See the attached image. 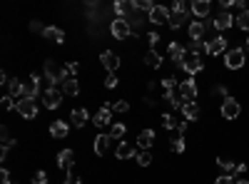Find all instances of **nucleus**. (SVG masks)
Masks as SVG:
<instances>
[{
    "label": "nucleus",
    "mask_w": 249,
    "mask_h": 184,
    "mask_svg": "<svg viewBox=\"0 0 249 184\" xmlns=\"http://www.w3.org/2000/svg\"><path fill=\"white\" fill-rule=\"evenodd\" d=\"M43 72H45V77L53 83V87H55V85H65V80H70V75L65 72V67L55 65V60H45Z\"/></svg>",
    "instance_id": "1"
},
{
    "label": "nucleus",
    "mask_w": 249,
    "mask_h": 184,
    "mask_svg": "<svg viewBox=\"0 0 249 184\" xmlns=\"http://www.w3.org/2000/svg\"><path fill=\"white\" fill-rule=\"evenodd\" d=\"M247 63V50L244 48H232L224 52V67L227 70H242Z\"/></svg>",
    "instance_id": "2"
},
{
    "label": "nucleus",
    "mask_w": 249,
    "mask_h": 184,
    "mask_svg": "<svg viewBox=\"0 0 249 184\" xmlns=\"http://www.w3.org/2000/svg\"><path fill=\"white\" fill-rule=\"evenodd\" d=\"M179 97L187 100V102H197V97H199V87H197V83H195V77L182 80V83H179Z\"/></svg>",
    "instance_id": "3"
},
{
    "label": "nucleus",
    "mask_w": 249,
    "mask_h": 184,
    "mask_svg": "<svg viewBox=\"0 0 249 184\" xmlns=\"http://www.w3.org/2000/svg\"><path fill=\"white\" fill-rule=\"evenodd\" d=\"M222 117L224 119H237L239 115H242V105H239V100H234V97H227V100H222Z\"/></svg>",
    "instance_id": "4"
},
{
    "label": "nucleus",
    "mask_w": 249,
    "mask_h": 184,
    "mask_svg": "<svg viewBox=\"0 0 249 184\" xmlns=\"http://www.w3.org/2000/svg\"><path fill=\"white\" fill-rule=\"evenodd\" d=\"M15 112H18L20 117H25V119H35V117H37V105H35V100H25V97H20V100H18Z\"/></svg>",
    "instance_id": "5"
},
{
    "label": "nucleus",
    "mask_w": 249,
    "mask_h": 184,
    "mask_svg": "<svg viewBox=\"0 0 249 184\" xmlns=\"http://www.w3.org/2000/svg\"><path fill=\"white\" fill-rule=\"evenodd\" d=\"M110 33L115 35V40H127L132 35V28L127 20H122V17H115L112 20V25H110Z\"/></svg>",
    "instance_id": "6"
},
{
    "label": "nucleus",
    "mask_w": 249,
    "mask_h": 184,
    "mask_svg": "<svg viewBox=\"0 0 249 184\" xmlns=\"http://www.w3.org/2000/svg\"><path fill=\"white\" fill-rule=\"evenodd\" d=\"M227 52V37L224 35H214L207 40V55L210 57H217V55H224Z\"/></svg>",
    "instance_id": "7"
},
{
    "label": "nucleus",
    "mask_w": 249,
    "mask_h": 184,
    "mask_svg": "<svg viewBox=\"0 0 249 184\" xmlns=\"http://www.w3.org/2000/svg\"><path fill=\"white\" fill-rule=\"evenodd\" d=\"M170 17H172V13H170V8H164V5H155L152 13L147 15V20L155 23V25H164V23L170 25Z\"/></svg>",
    "instance_id": "8"
},
{
    "label": "nucleus",
    "mask_w": 249,
    "mask_h": 184,
    "mask_svg": "<svg viewBox=\"0 0 249 184\" xmlns=\"http://www.w3.org/2000/svg\"><path fill=\"white\" fill-rule=\"evenodd\" d=\"M43 105H45L48 110H57V107L62 105V92H60L57 87H48V90L43 92Z\"/></svg>",
    "instance_id": "9"
},
{
    "label": "nucleus",
    "mask_w": 249,
    "mask_h": 184,
    "mask_svg": "<svg viewBox=\"0 0 249 184\" xmlns=\"http://www.w3.org/2000/svg\"><path fill=\"white\" fill-rule=\"evenodd\" d=\"M234 15L230 13V10H219L217 15H214V30H219V33H224V30H230L232 25H234Z\"/></svg>",
    "instance_id": "10"
},
{
    "label": "nucleus",
    "mask_w": 249,
    "mask_h": 184,
    "mask_svg": "<svg viewBox=\"0 0 249 184\" xmlns=\"http://www.w3.org/2000/svg\"><path fill=\"white\" fill-rule=\"evenodd\" d=\"M182 70H184L187 75H190V77H195L197 72H202V70H204V60H202V57H195V55H187Z\"/></svg>",
    "instance_id": "11"
},
{
    "label": "nucleus",
    "mask_w": 249,
    "mask_h": 184,
    "mask_svg": "<svg viewBox=\"0 0 249 184\" xmlns=\"http://www.w3.org/2000/svg\"><path fill=\"white\" fill-rule=\"evenodd\" d=\"M167 52H170V60H172V63H175L177 67H182V65H184V60H187V48H182L179 43H170Z\"/></svg>",
    "instance_id": "12"
},
{
    "label": "nucleus",
    "mask_w": 249,
    "mask_h": 184,
    "mask_svg": "<svg viewBox=\"0 0 249 184\" xmlns=\"http://www.w3.org/2000/svg\"><path fill=\"white\" fill-rule=\"evenodd\" d=\"M187 33H190L192 43H195V40H204V35H207L204 20H190V28H187Z\"/></svg>",
    "instance_id": "13"
},
{
    "label": "nucleus",
    "mask_w": 249,
    "mask_h": 184,
    "mask_svg": "<svg viewBox=\"0 0 249 184\" xmlns=\"http://www.w3.org/2000/svg\"><path fill=\"white\" fill-rule=\"evenodd\" d=\"M100 60H102V65H105V70L110 72V75H115V70L120 67V57L112 52V50H105L100 55Z\"/></svg>",
    "instance_id": "14"
},
{
    "label": "nucleus",
    "mask_w": 249,
    "mask_h": 184,
    "mask_svg": "<svg viewBox=\"0 0 249 184\" xmlns=\"http://www.w3.org/2000/svg\"><path fill=\"white\" fill-rule=\"evenodd\" d=\"M110 145H112V137L110 134H97L95 137V154L97 157H105L110 152Z\"/></svg>",
    "instance_id": "15"
},
{
    "label": "nucleus",
    "mask_w": 249,
    "mask_h": 184,
    "mask_svg": "<svg viewBox=\"0 0 249 184\" xmlns=\"http://www.w3.org/2000/svg\"><path fill=\"white\" fill-rule=\"evenodd\" d=\"M72 165H75V150H62V152L57 154V167L65 169V172H70Z\"/></svg>",
    "instance_id": "16"
},
{
    "label": "nucleus",
    "mask_w": 249,
    "mask_h": 184,
    "mask_svg": "<svg viewBox=\"0 0 249 184\" xmlns=\"http://www.w3.org/2000/svg\"><path fill=\"white\" fill-rule=\"evenodd\" d=\"M37 95H40V75L33 72V75H30V85L23 87V97H25V100H35Z\"/></svg>",
    "instance_id": "17"
},
{
    "label": "nucleus",
    "mask_w": 249,
    "mask_h": 184,
    "mask_svg": "<svg viewBox=\"0 0 249 184\" xmlns=\"http://www.w3.org/2000/svg\"><path fill=\"white\" fill-rule=\"evenodd\" d=\"M210 13H212V3H210V0H195V3H192V15L195 17L204 20Z\"/></svg>",
    "instance_id": "18"
},
{
    "label": "nucleus",
    "mask_w": 249,
    "mask_h": 184,
    "mask_svg": "<svg viewBox=\"0 0 249 184\" xmlns=\"http://www.w3.org/2000/svg\"><path fill=\"white\" fill-rule=\"evenodd\" d=\"M110 122H112V107H110V105H105L102 110L95 112V125H97V127H107Z\"/></svg>",
    "instance_id": "19"
},
{
    "label": "nucleus",
    "mask_w": 249,
    "mask_h": 184,
    "mask_svg": "<svg viewBox=\"0 0 249 184\" xmlns=\"http://www.w3.org/2000/svg\"><path fill=\"white\" fill-rule=\"evenodd\" d=\"M68 132H70V127H68V122H65V119H55L53 125H50V134H53L55 139H65Z\"/></svg>",
    "instance_id": "20"
},
{
    "label": "nucleus",
    "mask_w": 249,
    "mask_h": 184,
    "mask_svg": "<svg viewBox=\"0 0 249 184\" xmlns=\"http://www.w3.org/2000/svg\"><path fill=\"white\" fill-rule=\"evenodd\" d=\"M182 115H184L187 122H197L199 119V105H197V102H184Z\"/></svg>",
    "instance_id": "21"
},
{
    "label": "nucleus",
    "mask_w": 249,
    "mask_h": 184,
    "mask_svg": "<svg viewBox=\"0 0 249 184\" xmlns=\"http://www.w3.org/2000/svg\"><path fill=\"white\" fill-rule=\"evenodd\" d=\"M155 145V130H142L140 137H137V147L142 150H150Z\"/></svg>",
    "instance_id": "22"
},
{
    "label": "nucleus",
    "mask_w": 249,
    "mask_h": 184,
    "mask_svg": "<svg viewBox=\"0 0 249 184\" xmlns=\"http://www.w3.org/2000/svg\"><path fill=\"white\" fill-rule=\"evenodd\" d=\"M43 37L50 40V43H57V45L65 43V33H62L60 28H55V25H53V28H45V30H43Z\"/></svg>",
    "instance_id": "23"
},
{
    "label": "nucleus",
    "mask_w": 249,
    "mask_h": 184,
    "mask_svg": "<svg viewBox=\"0 0 249 184\" xmlns=\"http://www.w3.org/2000/svg\"><path fill=\"white\" fill-rule=\"evenodd\" d=\"M70 119H72V125L75 127H85L88 125V119H90V112L88 110H72V115H70Z\"/></svg>",
    "instance_id": "24"
},
{
    "label": "nucleus",
    "mask_w": 249,
    "mask_h": 184,
    "mask_svg": "<svg viewBox=\"0 0 249 184\" xmlns=\"http://www.w3.org/2000/svg\"><path fill=\"white\" fill-rule=\"evenodd\" d=\"M115 157H117V159H130V157H135V147L130 145V142H120Z\"/></svg>",
    "instance_id": "25"
},
{
    "label": "nucleus",
    "mask_w": 249,
    "mask_h": 184,
    "mask_svg": "<svg viewBox=\"0 0 249 184\" xmlns=\"http://www.w3.org/2000/svg\"><path fill=\"white\" fill-rule=\"evenodd\" d=\"M187 52H192L195 57H202V55H207V40H195V43H190Z\"/></svg>",
    "instance_id": "26"
},
{
    "label": "nucleus",
    "mask_w": 249,
    "mask_h": 184,
    "mask_svg": "<svg viewBox=\"0 0 249 184\" xmlns=\"http://www.w3.org/2000/svg\"><path fill=\"white\" fill-rule=\"evenodd\" d=\"M187 20H190V13H172V17H170V28L172 30H179Z\"/></svg>",
    "instance_id": "27"
},
{
    "label": "nucleus",
    "mask_w": 249,
    "mask_h": 184,
    "mask_svg": "<svg viewBox=\"0 0 249 184\" xmlns=\"http://www.w3.org/2000/svg\"><path fill=\"white\" fill-rule=\"evenodd\" d=\"M130 10H135V5L127 3V0H117V3H115V13H117L122 20H127V13H130Z\"/></svg>",
    "instance_id": "28"
},
{
    "label": "nucleus",
    "mask_w": 249,
    "mask_h": 184,
    "mask_svg": "<svg viewBox=\"0 0 249 184\" xmlns=\"http://www.w3.org/2000/svg\"><path fill=\"white\" fill-rule=\"evenodd\" d=\"M144 65H147V67H155V70H157V67L162 65V55H160L157 50H150L147 55H144Z\"/></svg>",
    "instance_id": "29"
},
{
    "label": "nucleus",
    "mask_w": 249,
    "mask_h": 184,
    "mask_svg": "<svg viewBox=\"0 0 249 184\" xmlns=\"http://www.w3.org/2000/svg\"><path fill=\"white\" fill-rule=\"evenodd\" d=\"M23 83H20L18 77H13L10 83H8V92H10V97H23Z\"/></svg>",
    "instance_id": "30"
},
{
    "label": "nucleus",
    "mask_w": 249,
    "mask_h": 184,
    "mask_svg": "<svg viewBox=\"0 0 249 184\" xmlns=\"http://www.w3.org/2000/svg\"><path fill=\"white\" fill-rule=\"evenodd\" d=\"M62 92H65V95H80V83H77V80L75 77H70V80H65V85H62Z\"/></svg>",
    "instance_id": "31"
},
{
    "label": "nucleus",
    "mask_w": 249,
    "mask_h": 184,
    "mask_svg": "<svg viewBox=\"0 0 249 184\" xmlns=\"http://www.w3.org/2000/svg\"><path fill=\"white\" fill-rule=\"evenodd\" d=\"M135 159H137V165H140V167H150V165H152V154H150V150L137 152V154H135Z\"/></svg>",
    "instance_id": "32"
},
{
    "label": "nucleus",
    "mask_w": 249,
    "mask_h": 184,
    "mask_svg": "<svg viewBox=\"0 0 249 184\" xmlns=\"http://www.w3.org/2000/svg\"><path fill=\"white\" fill-rule=\"evenodd\" d=\"M234 23H237V28H239V30L249 33V10L239 13V15H237V20H234Z\"/></svg>",
    "instance_id": "33"
},
{
    "label": "nucleus",
    "mask_w": 249,
    "mask_h": 184,
    "mask_svg": "<svg viewBox=\"0 0 249 184\" xmlns=\"http://www.w3.org/2000/svg\"><path fill=\"white\" fill-rule=\"evenodd\" d=\"M217 165H219L224 172H232V177H234V167H237V165H234V159H230V157H219V159H217Z\"/></svg>",
    "instance_id": "34"
},
{
    "label": "nucleus",
    "mask_w": 249,
    "mask_h": 184,
    "mask_svg": "<svg viewBox=\"0 0 249 184\" xmlns=\"http://www.w3.org/2000/svg\"><path fill=\"white\" fill-rule=\"evenodd\" d=\"M170 147H172V152L182 154V152H184V137H182V134H175L172 142H170Z\"/></svg>",
    "instance_id": "35"
},
{
    "label": "nucleus",
    "mask_w": 249,
    "mask_h": 184,
    "mask_svg": "<svg viewBox=\"0 0 249 184\" xmlns=\"http://www.w3.org/2000/svg\"><path fill=\"white\" fill-rule=\"evenodd\" d=\"M132 5H135V10H142V13H147V15H150L152 8H155L150 0H132Z\"/></svg>",
    "instance_id": "36"
},
{
    "label": "nucleus",
    "mask_w": 249,
    "mask_h": 184,
    "mask_svg": "<svg viewBox=\"0 0 249 184\" xmlns=\"http://www.w3.org/2000/svg\"><path fill=\"white\" fill-rule=\"evenodd\" d=\"M177 125H179V122H177L170 112H164V115H162V127H164V130H175Z\"/></svg>",
    "instance_id": "37"
},
{
    "label": "nucleus",
    "mask_w": 249,
    "mask_h": 184,
    "mask_svg": "<svg viewBox=\"0 0 249 184\" xmlns=\"http://www.w3.org/2000/svg\"><path fill=\"white\" fill-rule=\"evenodd\" d=\"M124 130H127V127H124L122 122H115V125L110 127V137H112V139H120V137L124 134Z\"/></svg>",
    "instance_id": "38"
},
{
    "label": "nucleus",
    "mask_w": 249,
    "mask_h": 184,
    "mask_svg": "<svg viewBox=\"0 0 249 184\" xmlns=\"http://www.w3.org/2000/svg\"><path fill=\"white\" fill-rule=\"evenodd\" d=\"M65 72H68L70 77H75V75L80 72V63H77V60H70V63H65Z\"/></svg>",
    "instance_id": "39"
},
{
    "label": "nucleus",
    "mask_w": 249,
    "mask_h": 184,
    "mask_svg": "<svg viewBox=\"0 0 249 184\" xmlns=\"http://www.w3.org/2000/svg\"><path fill=\"white\" fill-rule=\"evenodd\" d=\"M115 112H120V115H124V112H130V105L124 100H120V102H115V105H110Z\"/></svg>",
    "instance_id": "40"
},
{
    "label": "nucleus",
    "mask_w": 249,
    "mask_h": 184,
    "mask_svg": "<svg viewBox=\"0 0 249 184\" xmlns=\"http://www.w3.org/2000/svg\"><path fill=\"white\" fill-rule=\"evenodd\" d=\"M212 95H219V97H224V100L232 97L230 90H227V85H214V87H212Z\"/></svg>",
    "instance_id": "41"
},
{
    "label": "nucleus",
    "mask_w": 249,
    "mask_h": 184,
    "mask_svg": "<svg viewBox=\"0 0 249 184\" xmlns=\"http://www.w3.org/2000/svg\"><path fill=\"white\" fill-rule=\"evenodd\" d=\"M33 184H48V174L40 169V172H35V177H33Z\"/></svg>",
    "instance_id": "42"
},
{
    "label": "nucleus",
    "mask_w": 249,
    "mask_h": 184,
    "mask_svg": "<svg viewBox=\"0 0 249 184\" xmlns=\"http://www.w3.org/2000/svg\"><path fill=\"white\" fill-rule=\"evenodd\" d=\"M214 184H234V177H232V174H219V177L214 179Z\"/></svg>",
    "instance_id": "43"
},
{
    "label": "nucleus",
    "mask_w": 249,
    "mask_h": 184,
    "mask_svg": "<svg viewBox=\"0 0 249 184\" xmlns=\"http://www.w3.org/2000/svg\"><path fill=\"white\" fill-rule=\"evenodd\" d=\"M117 83H120V80H117L115 75H107V77H105V87H107V90H112V87H117Z\"/></svg>",
    "instance_id": "44"
},
{
    "label": "nucleus",
    "mask_w": 249,
    "mask_h": 184,
    "mask_svg": "<svg viewBox=\"0 0 249 184\" xmlns=\"http://www.w3.org/2000/svg\"><path fill=\"white\" fill-rule=\"evenodd\" d=\"M13 107H18V102H13V97L5 95V97H3V110H13Z\"/></svg>",
    "instance_id": "45"
},
{
    "label": "nucleus",
    "mask_w": 249,
    "mask_h": 184,
    "mask_svg": "<svg viewBox=\"0 0 249 184\" xmlns=\"http://www.w3.org/2000/svg\"><path fill=\"white\" fill-rule=\"evenodd\" d=\"M247 174V165L244 162H237V167H234V177H244Z\"/></svg>",
    "instance_id": "46"
},
{
    "label": "nucleus",
    "mask_w": 249,
    "mask_h": 184,
    "mask_svg": "<svg viewBox=\"0 0 249 184\" xmlns=\"http://www.w3.org/2000/svg\"><path fill=\"white\" fill-rule=\"evenodd\" d=\"M0 184H13V182H10V172H8V169H0Z\"/></svg>",
    "instance_id": "47"
},
{
    "label": "nucleus",
    "mask_w": 249,
    "mask_h": 184,
    "mask_svg": "<svg viewBox=\"0 0 249 184\" xmlns=\"http://www.w3.org/2000/svg\"><path fill=\"white\" fill-rule=\"evenodd\" d=\"M162 87L164 90H175V77H164L162 80Z\"/></svg>",
    "instance_id": "48"
},
{
    "label": "nucleus",
    "mask_w": 249,
    "mask_h": 184,
    "mask_svg": "<svg viewBox=\"0 0 249 184\" xmlns=\"http://www.w3.org/2000/svg\"><path fill=\"white\" fill-rule=\"evenodd\" d=\"M30 30H33V33H43L45 28L40 25V20H30Z\"/></svg>",
    "instance_id": "49"
},
{
    "label": "nucleus",
    "mask_w": 249,
    "mask_h": 184,
    "mask_svg": "<svg viewBox=\"0 0 249 184\" xmlns=\"http://www.w3.org/2000/svg\"><path fill=\"white\" fill-rule=\"evenodd\" d=\"M187 127H190V122H187V119H182V122H179V125H177V134H182V137H184V132H187Z\"/></svg>",
    "instance_id": "50"
},
{
    "label": "nucleus",
    "mask_w": 249,
    "mask_h": 184,
    "mask_svg": "<svg viewBox=\"0 0 249 184\" xmlns=\"http://www.w3.org/2000/svg\"><path fill=\"white\" fill-rule=\"evenodd\" d=\"M147 40H150V45H152V50H155V45L160 43V35H157V33H150V35H147Z\"/></svg>",
    "instance_id": "51"
},
{
    "label": "nucleus",
    "mask_w": 249,
    "mask_h": 184,
    "mask_svg": "<svg viewBox=\"0 0 249 184\" xmlns=\"http://www.w3.org/2000/svg\"><path fill=\"white\" fill-rule=\"evenodd\" d=\"M65 184H82V182H80V177H75V174L70 172V174H68V179H65Z\"/></svg>",
    "instance_id": "52"
},
{
    "label": "nucleus",
    "mask_w": 249,
    "mask_h": 184,
    "mask_svg": "<svg viewBox=\"0 0 249 184\" xmlns=\"http://www.w3.org/2000/svg\"><path fill=\"white\" fill-rule=\"evenodd\" d=\"M234 184H249L247 177H234Z\"/></svg>",
    "instance_id": "53"
},
{
    "label": "nucleus",
    "mask_w": 249,
    "mask_h": 184,
    "mask_svg": "<svg viewBox=\"0 0 249 184\" xmlns=\"http://www.w3.org/2000/svg\"><path fill=\"white\" fill-rule=\"evenodd\" d=\"M244 50H247V52H249V37H247V43H244Z\"/></svg>",
    "instance_id": "54"
},
{
    "label": "nucleus",
    "mask_w": 249,
    "mask_h": 184,
    "mask_svg": "<svg viewBox=\"0 0 249 184\" xmlns=\"http://www.w3.org/2000/svg\"><path fill=\"white\" fill-rule=\"evenodd\" d=\"M15 184H18V182H15Z\"/></svg>",
    "instance_id": "55"
}]
</instances>
